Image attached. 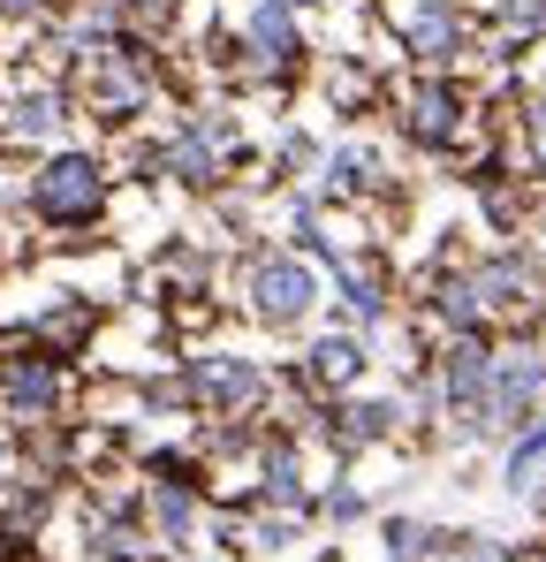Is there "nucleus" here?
I'll list each match as a JSON object with an SVG mask.
<instances>
[{
    "mask_svg": "<svg viewBox=\"0 0 546 562\" xmlns=\"http://www.w3.org/2000/svg\"><path fill=\"white\" fill-rule=\"evenodd\" d=\"M114 198V176L91 160V153H46L31 168V213L46 228H91Z\"/></svg>",
    "mask_w": 546,
    "mask_h": 562,
    "instance_id": "1",
    "label": "nucleus"
},
{
    "mask_svg": "<svg viewBox=\"0 0 546 562\" xmlns=\"http://www.w3.org/2000/svg\"><path fill=\"white\" fill-rule=\"evenodd\" d=\"M243 304L266 319V327H304L311 304H319V274L304 251H259L243 267Z\"/></svg>",
    "mask_w": 546,
    "mask_h": 562,
    "instance_id": "2",
    "label": "nucleus"
},
{
    "mask_svg": "<svg viewBox=\"0 0 546 562\" xmlns=\"http://www.w3.org/2000/svg\"><path fill=\"white\" fill-rule=\"evenodd\" d=\"M546 411V358L539 350H509V358H493V387H486V403H478V418H463L470 434H524L532 418Z\"/></svg>",
    "mask_w": 546,
    "mask_h": 562,
    "instance_id": "3",
    "label": "nucleus"
},
{
    "mask_svg": "<svg viewBox=\"0 0 546 562\" xmlns=\"http://www.w3.org/2000/svg\"><path fill=\"white\" fill-rule=\"evenodd\" d=\"M61 403H69V373L54 350H15L0 366V418L8 426H46V418H61Z\"/></svg>",
    "mask_w": 546,
    "mask_h": 562,
    "instance_id": "4",
    "label": "nucleus"
},
{
    "mask_svg": "<svg viewBox=\"0 0 546 562\" xmlns=\"http://www.w3.org/2000/svg\"><path fill=\"white\" fill-rule=\"evenodd\" d=\"M84 92L106 122H129L145 99H152V69L137 46H91L84 54Z\"/></svg>",
    "mask_w": 546,
    "mask_h": 562,
    "instance_id": "5",
    "label": "nucleus"
},
{
    "mask_svg": "<svg viewBox=\"0 0 546 562\" xmlns=\"http://www.w3.org/2000/svg\"><path fill=\"white\" fill-rule=\"evenodd\" d=\"M228 145H236V130L213 122V114H197V122H182L175 137L160 145V176H175V183H190V190L220 183V153H228Z\"/></svg>",
    "mask_w": 546,
    "mask_h": 562,
    "instance_id": "6",
    "label": "nucleus"
},
{
    "mask_svg": "<svg viewBox=\"0 0 546 562\" xmlns=\"http://www.w3.org/2000/svg\"><path fill=\"white\" fill-rule=\"evenodd\" d=\"M190 395L236 418V411H251V403L266 395V373H259V358H236V350H228V358H197V366H190Z\"/></svg>",
    "mask_w": 546,
    "mask_h": 562,
    "instance_id": "7",
    "label": "nucleus"
},
{
    "mask_svg": "<svg viewBox=\"0 0 546 562\" xmlns=\"http://www.w3.org/2000/svg\"><path fill=\"white\" fill-rule=\"evenodd\" d=\"M243 54H251V69H288L296 54H304V31H296V8H281V0H251V15H243Z\"/></svg>",
    "mask_w": 546,
    "mask_h": 562,
    "instance_id": "8",
    "label": "nucleus"
},
{
    "mask_svg": "<svg viewBox=\"0 0 546 562\" xmlns=\"http://www.w3.org/2000/svg\"><path fill=\"white\" fill-rule=\"evenodd\" d=\"M486 387H493V350H486L478 335H455L448 358H441V395H448V411L455 418H478Z\"/></svg>",
    "mask_w": 546,
    "mask_h": 562,
    "instance_id": "9",
    "label": "nucleus"
},
{
    "mask_svg": "<svg viewBox=\"0 0 546 562\" xmlns=\"http://www.w3.org/2000/svg\"><path fill=\"white\" fill-rule=\"evenodd\" d=\"M61 122H69V92H61V85L0 99V137H8V145H54Z\"/></svg>",
    "mask_w": 546,
    "mask_h": 562,
    "instance_id": "10",
    "label": "nucleus"
},
{
    "mask_svg": "<svg viewBox=\"0 0 546 562\" xmlns=\"http://www.w3.org/2000/svg\"><path fill=\"white\" fill-rule=\"evenodd\" d=\"M145 509H152V540H160V548H182V540L197 532V486H190L182 471H160V479H152Z\"/></svg>",
    "mask_w": 546,
    "mask_h": 562,
    "instance_id": "11",
    "label": "nucleus"
},
{
    "mask_svg": "<svg viewBox=\"0 0 546 562\" xmlns=\"http://www.w3.org/2000/svg\"><path fill=\"white\" fill-rule=\"evenodd\" d=\"M455 114H463V99H455V85H441V77L402 99V130H410L418 145H448V137H455Z\"/></svg>",
    "mask_w": 546,
    "mask_h": 562,
    "instance_id": "12",
    "label": "nucleus"
},
{
    "mask_svg": "<svg viewBox=\"0 0 546 562\" xmlns=\"http://www.w3.org/2000/svg\"><path fill=\"white\" fill-rule=\"evenodd\" d=\"M402 46H410L418 61H455V46H463V15H455L448 0H425V8H410V23H402Z\"/></svg>",
    "mask_w": 546,
    "mask_h": 562,
    "instance_id": "13",
    "label": "nucleus"
},
{
    "mask_svg": "<svg viewBox=\"0 0 546 562\" xmlns=\"http://www.w3.org/2000/svg\"><path fill=\"white\" fill-rule=\"evenodd\" d=\"M334 289H342V312H350L357 327L387 319V281H379V267H364L357 251H342V259H334Z\"/></svg>",
    "mask_w": 546,
    "mask_h": 562,
    "instance_id": "14",
    "label": "nucleus"
},
{
    "mask_svg": "<svg viewBox=\"0 0 546 562\" xmlns=\"http://www.w3.org/2000/svg\"><path fill=\"white\" fill-rule=\"evenodd\" d=\"M501 479H509V494H524V502H532V494H546V411L524 426V434H516V441H509Z\"/></svg>",
    "mask_w": 546,
    "mask_h": 562,
    "instance_id": "15",
    "label": "nucleus"
},
{
    "mask_svg": "<svg viewBox=\"0 0 546 562\" xmlns=\"http://www.w3.org/2000/svg\"><path fill=\"white\" fill-rule=\"evenodd\" d=\"M357 373H364L357 335H327V342H311V358H304V380H311V387H357Z\"/></svg>",
    "mask_w": 546,
    "mask_h": 562,
    "instance_id": "16",
    "label": "nucleus"
},
{
    "mask_svg": "<svg viewBox=\"0 0 546 562\" xmlns=\"http://www.w3.org/2000/svg\"><path fill=\"white\" fill-rule=\"evenodd\" d=\"M387 434H395V403H379V395H372V403H342V411H334V449H350V457H357V449H372V441H387Z\"/></svg>",
    "mask_w": 546,
    "mask_h": 562,
    "instance_id": "17",
    "label": "nucleus"
},
{
    "mask_svg": "<svg viewBox=\"0 0 546 562\" xmlns=\"http://www.w3.org/2000/svg\"><path fill=\"white\" fill-rule=\"evenodd\" d=\"M259 494H266L273 509H288V517H304V509H311V486H304V471H296V457H281V449L266 457V479H259Z\"/></svg>",
    "mask_w": 546,
    "mask_h": 562,
    "instance_id": "18",
    "label": "nucleus"
},
{
    "mask_svg": "<svg viewBox=\"0 0 546 562\" xmlns=\"http://www.w3.org/2000/svg\"><path fill=\"white\" fill-rule=\"evenodd\" d=\"M441 548H455V540L433 532V525H418V517H395L387 525V555L395 562H425V555H441Z\"/></svg>",
    "mask_w": 546,
    "mask_h": 562,
    "instance_id": "19",
    "label": "nucleus"
},
{
    "mask_svg": "<svg viewBox=\"0 0 546 562\" xmlns=\"http://www.w3.org/2000/svg\"><path fill=\"white\" fill-rule=\"evenodd\" d=\"M372 183V153L364 145H334L327 153V190H364Z\"/></svg>",
    "mask_w": 546,
    "mask_h": 562,
    "instance_id": "20",
    "label": "nucleus"
},
{
    "mask_svg": "<svg viewBox=\"0 0 546 562\" xmlns=\"http://www.w3.org/2000/svg\"><path fill=\"white\" fill-rule=\"evenodd\" d=\"M99 555H106V562H137V555H145L137 517H99Z\"/></svg>",
    "mask_w": 546,
    "mask_h": 562,
    "instance_id": "21",
    "label": "nucleus"
},
{
    "mask_svg": "<svg viewBox=\"0 0 546 562\" xmlns=\"http://www.w3.org/2000/svg\"><path fill=\"white\" fill-rule=\"evenodd\" d=\"M455 562H524V555L501 548V540H455Z\"/></svg>",
    "mask_w": 546,
    "mask_h": 562,
    "instance_id": "22",
    "label": "nucleus"
},
{
    "mask_svg": "<svg viewBox=\"0 0 546 562\" xmlns=\"http://www.w3.org/2000/svg\"><path fill=\"white\" fill-rule=\"evenodd\" d=\"M327 517H334V525H357V517H364V494H357V486H334V494H327Z\"/></svg>",
    "mask_w": 546,
    "mask_h": 562,
    "instance_id": "23",
    "label": "nucleus"
},
{
    "mask_svg": "<svg viewBox=\"0 0 546 562\" xmlns=\"http://www.w3.org/2000/svg\"><path fill=\"white\" fill-rule=\"evenodd\" d=\"M501 15H509L516 31H546V0H501Z\"/></svg>",
    "mask_w": 546,
    "mask_h": 562,
    "instance_id": "24",
    "label": "nucleus"
},
{
    "mask_svg": "<svg viewBox=\"0 0 546 562\" xmlns=\"http://www.w3.org/2000/svg\"><path fill=\"white\" fill-rule=\"evenodd\" d=\"M0 471H8V441H0Z\"/></svg>",
    "mask_w": 546,
    "mask_h": 562,
    "instance_id": "25",
    "label": "nucleus"
},
{
    "mask_svg": "<svg viewBox=\"0 0 546 562\" xmlns=\"http://www.w3.org/2000/svg\"><path fill=\"white\" fill-rule=\"evenodd\" d=\"M539 130H546V99H539Z\"/></svg>",
    "mask_w": 546,
    "mask_h": 562,
    "instance_id": "26",
    "label": "nucleus"
},
{
    "mask_svg": "<svg viewBox=\"0 0 546 562\" xmlns=\"http://www.w3.org/2000/svg\"><path fill=\"white\" fill-rule=\"evenodd\" d=\"M281 8H304V0H281Z\"/></svg>",
    "mask_w": 546,
    "mask_h": 562,
    "instance_id": "27",
    "label": "nucleus"
},
{
    "mask_svg": "<svg viewBox=\"0 0 546 562\" xmlns=\"http://www.w3.org/2000/svg\"><path fill=\"white\" fill-rule=\"evenodd\" d=\"M220 562H228V555H220Z\"/></svg>",
    "mask_w": 546,
    "mask_h": 562,
    "instance_id": "28",
    "label": "nucleus"
}]
</instances>
